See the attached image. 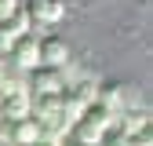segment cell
Returning a JSON list of instances; mask_svg holds the SVG:
<instances>
[{
  "instance_id": "13",
  "label": "cell",
  "mask_w": 153,
  "mask_h": 146,
  "mask_svg": "<svg viewBox=\"0 0 153 146\" xmlns=\"http://www.w3.org/2000/svg\"><path fill=\"white\" fill-rule=\"evenodd\" d=\"M62 146H84V142H73V139H69V142H62Z\"/></svg>"
},
{
  "instance_id": "11",
  "label": "cell",
  "mask_w": 153,
  "mask_h": 146,
  "mask_svg": "<svg viewBox=\"0 0 153 146\" xmlns=\"http://www.w3.org/2000/svg\"><path fill=\"white\" fill-rule=\"evenodd\" d=\"M18 4H22V0H0V22H4L7 15H15V11H18Z\"/></svg>"
},
{
  "instance_id": "10",
  "label": "cell",
  "mask_w": 153,
  "mask_h": 146,
  "mask_svg": "<svg viewBox=\"0 0 153 146\" xmlns=\"http://www.w3.org/2000/svg\"><path fill=\"white\" fill-rule=\"evenodd\" d=\"M15 40H18V36H15V33H11V29H7V26H4V22H0V55H7V51H11V44H15Z\"/></svg>"
},
{
  "instance_id": "14",
  "label": "cell",
  "mask_w": 153,
  "mask_h": 146,
  "mask_svg": "<svg viewBox=\"0 0 153 146\" xmlns=\"http://www.w3.org/2000/svg\"><path fill=\"white\" fill-rule=\"evenodd\" d=\"M0 146H11V142H7V139H4V135H0Z\"/></svg>"
},
{
  "instance_id": "8",
  "label": "cell",
  "mask_w": 153,
  "mask_h": 146,
  "mask_svg": "<svg viewBox=\"0 0 153 146\" xmlns=\"http://www.w3.org/2000/svg\"><path fill=\"white\" fill-rule=\"evenodd\" d=\"M95 88H99V80H91V77H80V80L66 84V91H73V95L80 99L84 106H88V102H95Z\"/></svg>"
},
{
  "instance_id": "6",
  "label": "cell",
  "mask_w": 153,
  "mask_h": 146,
  "mask_svg": "<svg viewBox=\"0 0 153 146\" xmlns=\"http://www.w3.org/2000/svg\"><path fill=\"white\" fill-rule=\"evenodd\" d=\"M4 139H7L11 146H33L36 139H40V124H36L33 117L7 121V124H4Z\"/></svg>"
},
{
  "instance_id": "5",
  "label": "cell",
  "mask_w": 153,
  "mask_h": 146,
  "mask_svg": "<svg viewBox=\"0 0 153 146\" xmlns=\"http://www.w3.org/2000/svg\"><path fill=\"white\" fill-rule=\"evenodd\" d=\"M69 59H73V51H69V44L62 40L59 33L40 36V62H44V66H59V69H66Z\"/></svg>"
},
{
  "instance_id": "4",
  "label": "cell",
  "mask_w": 153,
  "mask_h": 146,
  "mask_svg": "<svg viewBox=\"0 0 153 146\" xmlns=\"http://www.w3.org/2000/svg\"><path fill=\"white\" fill-rule=\"evenodd\" d=\"M22 7L33 26H59L66 18V0H26Z\"/></svg>"
},
{
  "instance_id": "12",
  "label": "cell",
  "mask_w": 153,
  "mask_h": 146,
  "mask_svg": "<svg viewBox=\"0 0 153 146\" xmlns=\"http://www.w3.org/2000/svg\"><path fill=\"white\" fill-rule=\"evenodd\" d=\"M33 146H62V142H51V139H36Z\"/></svg>"
},
{
  "instance_id": "15",
  "label": "cell",
  "mask_w": 153,
  "mask_h": 146,
  "mask_svg": "<svg viewBox=\"0 0 153 146\" xmlns=\"http://www.w3.org/2000/svg\"><path fill=\"white\" fill-rule=\"evenodd\" d=\"M0 135H4V121H0Z\"/></svg>"
},
{
  "instance_id": "7",
  "label": "cell",
  "mask_w": 153,
  "mask_h": 146,
  "mask_svg": "<svg viewBox=\"0 0 153 146\" xmlns=\"http://www.w3.org/2000/svg\"><path fill=\"white\" fill-rule=\"evenodd\" d=\"M113 117H117V113H113L109 106H102L99 99H95V102H88V106H84V113L76 117V121H88V124H95V128H102V132H106V128L113 124Z\"/></svg>"
},
{
  "instance_id": "9",
  "label": "cell",
  "mask_w": 153,
  "mask_h": 146,
  "mask_svg": "<svg viewBox=\"0 0 153 146\" xmlns=\"http://www.w3.org/2000/svg\"><path fill=\"white\" fill-rule=\"evenodd\" d=\"M4 26H7L15 36L33 33V22H29V15H26V7H22V4H18V11H15V15H7V18H4Z\"/></svg>"
},
{
  "instance_id": "2",
  "label": "cell",
  "mask_w": 153,
  "mask_h": 146,
  "mask_svg": "<svg viewBox=\"0 0 153 146\" xmlns=\"http://www.w3.org/2000/svg\"><path fill=\"white\" fill-rule=\"evenodd\" d=\"M95 99H99L102 106H109L113 113H120V110L135 106V88L124 84V80H99V88H95Z\"/></svg>"
},
{
  "instance_id": "3",
  "label": "cell",
  "mask_w": 153,
  "mask_h": 146,
  "mask_svg": "<svg viewBox=\"0 0 153 146\" xmlns=\"http://www.w3.org/2000/svg\"><path fill=\"white\" fill-rule=\"evenodd\" d=\"M7 59L15 62V69H22V73H29L33 66H40V36H36V33H22L11 44Z\"/></svg>"
},
{
  "instance_id": "16",
  "label": "cell",
  "mask_w": 153,
  "mask_h": 146,
  "mask_svg": "<svg viewBox=\"0 0 153 146\" xmlns=\"http://www.w3.org/2000/svg\"><path fill=\"white\" fill-rule=\"evenodd\" d=\"M0 80H4V66H0Z\"/></svg>"
},
{
  "instance_id": "1",
  "label": "cell",
  "mask_w": 153,
  "mask_h": 146,
  "mask_svg": "<svg viewBox=\"0 0 153 146\" xmlns=\"http://www.w3.org/2000/svg\"><path fill=\"white\" fill-rule=\"evenodd\" d=\"M66 69H59V66H33L29 73H26V88H29V95H62L66 91Z\"/></svg>"
}]
</instances>
